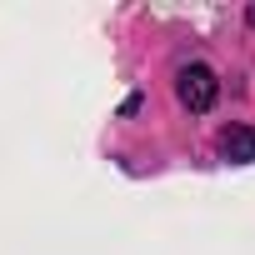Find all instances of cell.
I'll return each mask as SVG.
<instances>
[{"instance_id": "6da1fadb", "label": "cell", "mask_w": 255, "mask_h": 255, "mask_svg": "<svg viewBox=\"0 0 255 255\" xmlns=\"http://www.w3.org/2000/svg\"><path fill=\"white\" fill-rule=\"evenodd\" d=\"M175 95H180V105H185V110L205 115V110L215 105V95H220V80H215V70H210V65H185V70H180V80H175Z\"/></svg>"}, {"instance_id": "7a4b0ae2", "label": "cell", "mask_w": 255, "mask_h": 255, "mask_svg": "<svg viewBox=\"0 0 255 255\" xmlns=\"http://www.w3.org/2000/svg\"><path fill=\"white\" fill-rule=\"evenodd\" d=\"M220 155L230 165H250L255 160V130H250V125H230V130H220Z\"/></svg>"}, {"instance_id": "3957f363", "label": "cell", "mask_w": 255, "mask_h": 255, "mask_svg": "<svg viewBox=\"0 0 255 255\" xmlns=\"http://www.w3.org/2000/svg\"><path fill=\"white\" fill-rule=\"evenodd\" d=\"M245 15H250V25H255V5H250V10H245Z\"/></svg>"}]
</instances>
